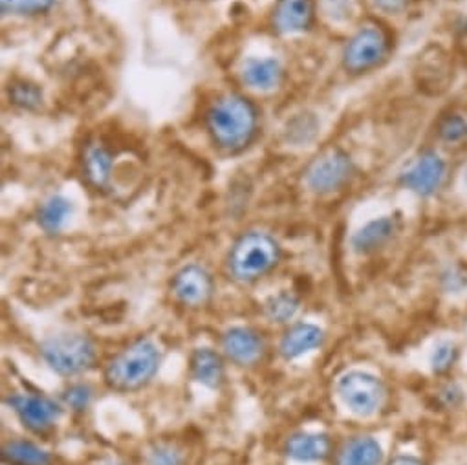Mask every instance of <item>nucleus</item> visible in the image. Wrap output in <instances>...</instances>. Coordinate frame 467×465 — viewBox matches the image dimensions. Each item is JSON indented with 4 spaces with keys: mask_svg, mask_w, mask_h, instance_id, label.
<instances>
[{
    "mask_svg": "<svg viewBox=\"0 0 467 465\" xmlns=\"http://www.w3.org/2000/svg\"><path fill=\"white\" fill-rule=\"evenodd\" d=\"M72 212V205L65 196H52L48 198L43 207L39 209V225L48 235H57L67 223Z\"/></svg>",
    "mask_w": 467,
    "mask_h": 465,
    "instance_id": "22",
    "label": "nucleus"
},
{
    "mask_svg": "<svg viewBox=\"0 0 467 465\" xmlns=\"http://www.w3.org/2000/svg\"><path fill=\"white\" fill-rule=\"evenodd\" d=\"M436 138L447 147L467 143V116L460 110H447L436 121Z\"/></svg>",
    "mask_w": 467,
    "mask_h": 465,
    "instance_id": "20",
    "label": "nucleus"
},
{
    "mask_svg": "<svg viewBox=\"0 0 467 465\" xmlns=\"http://www.w3.org/2000/svg\"><path fill=\"white\" fill-rule=\"evenodd\" d=\"M332 441L327 434L299 432L286 443V454L297 461H319L330 454Z\"/></svg>",
    "mask_w": 467,
    "mask_h": 465,
    "instance_id": "16",
    "label": "nucleus"
},
{
    "mask_svg": "<svg viewBox=\"0 0 467 465\" xmlns=\"http://www.w3.org/2000/svg\"><path fill=\"white\" fill-rule=\"evenodd\" d=\"M41 356L54 372L79 376L94 367L96 346L87 336L59 334L41 345Z\"/></svg>",
    "mask_w": 467,
    "mask_h": 465,
    "instance_id": "4",
    "label": "nucleus"
},
{
    "mask_svg": "<svg viewBox=\"0 0 467 465\" xmlns=\"http://www.w3.org/2000/svg\"><path fill=\"white\" fill-rule=\"evenodd\" d=\"M182 454L171 445H158L149 454V465H180Z\"/></svg>",
    "mask_w": 467,
    "mask_h": 465,
    "instance_id": "28",
    "label": "nucleus"
},
{
    "mask_svg": "<svg viewBox=\"0 0 467 465\" xmlns=\"http://www.w3.org/2000/svg\"><path fill=\"white\" fill-rule=\"evenodd\" d=\"M10 99L14 101V105L25 110H36L43 101V94L36 85L17 83L10 88Z\"/></svg>",
    "mask_w": 467,
    "mask_h": 465,
    "instance_id": "25",
    "label": "nucleus"
},
{
    "mask_svg": "<svg viewBox=\"0 0 467 465\" xmlns=\"http://www.w3.org/2000/svg\"><path fill=\"white\" fill-rule=\"evenodd\" d=\"M356 172V165L348 152L339 147L323 150L310 161L305 170V181L316 194H330L343 189Z\"/></svg>",
    "mask_w": 467,
    "mask_h": 465,
    "instance_id": "6",
    "label": "nucleus"
},
{
    "mask_svg": "<svg viewBox=\"0 0 467 465\" xmlns=\"http://www.w3.org/2000/svg\"><path fill=\"white\" fill-rule=\"evenodd\" d=\"M56 0H0V6L6 16H37L48 12Z\"/></svg>",
    "mask_w": 467,
    "mask_h": 465,
    "instance_id": "24",
    "label": "nucleus"
},
{
    "mask_svg": "<svg viewBox=\"0 0 467 465\" xmlns=\"http://www.w3.org/2000/svg\"><path fill=\"white\" fill-rule=\"evenodd\" d=\"M283 78L285 70L275 59H250L243 70L244 83L257 90H272L281 85Z\"/></svg>",
    "mask_w": 467,
    "mask_h": 465,
    "instance_id": "18",
    "label": "nucleus"
},
{
    "mask_svg": "<svg viewBox=\"0 0 467 465\" xmlns=\"http://www.w3.org/2000/svg\"><path fill=\"white\" fill-rule=\"evenodd\" d=\"M323 330L314 325H296L292 326L281 341V356L285 359H297L314 348L323 345Z\"/></svg>",
    "mask_w": 467,
    "mask_h": 465,
    "instance_id": "15",
    "label": "nucleus"
},
{
    "mask_svg": "<svg viewBox=\"0 0 467 465\" xmlns=\"http://www.w3.org/2000/svg\"><path fill=\"white\" fill-rule=\"evenodd\" d=\"M409 0H374V5L378 10L387 12V14H398L407 6Z\"/></svg>",
    "mask_w": 467,
    "mask_h": 465,
    "instance_id": "29",
    "label": "nucleus"
},
{
    "mask_svg": "<svg viewBox=\"0 0 467 465\" xmlns=\"http://www.w3.org/2000/svg\"><path fill=\"white\" fill-rule=\"evenodd\" d=\"M8 405L16 410L19 419L34 432H47L57 421L61 408L45 396L16 394L8 398Z\"/></svg>",
    "mask_w": 467,
    "mask_h": 465,
    "instance_id": "9",
    "label": "nucleus"
},
{
    "mask_svg": "<svg viewBox=\"0 0 467 465\" xmlns=\"http://www.w3.org/2000/svg\"><path fill=\"white\" fill-rule=\"evenodd\" d=\"M381 460V445L370 436H358L345 443L337 456V465H379Z\"/></svg>",
    "mask_w": 467,
    "mask_h": 465,
    "instance_id": "19",
    "label": "nucleus"
},
{
    "mask_svg": "<svg viewBox=\"0 0 467 465\" xmlns=\"http://www.w3.org/2000/svg\"><path fill=\"white\" fill-rule=\"evenodd\" d=\"M90 399H92V390H90V387H87V385H74V387H70V388L67 390V394H65L67 405H68L70 408L78 410V412L85 410V408L88 407Z\"/></svg>",
    "mask_w": 467,
    "mask_h": 465,
    "instance_id": "27",
    "label": "nucleus"
},
{
    "mask_svg": "<svg viewBox=\"0 0 467 465\" xmlns=\"http://www.w3.org/2000/svg\"><path fill=\"white\" fill-rule=\"evenodd\" d=\"M205 129L220 150L243 152L259 134V110L241 94H223L207 108Z\"/></svg>",
    "mask_w": 467,
    "mask_h": 465,
    "instance_id": "1",
    "label": "nucleus"
},
{
    "mask_svg": "<svg viewBox=\"0 0 467 465\" xmlns=\"http://www.w3.org/2000/svg\"><path fill=\"white\" fill-rule=\"evenodd\" d=\"M3 458L10 465H52V456L32 441L16 439L5 445Z\"/></svg>",
    "mask_w": 467,
    "mask_h": 465,
    "instance_id": "21",
    "label": "nucleus"
},
{
    "mask_svg": "<svg viewBox=\"0 0 467 465\" xmlns=\"http://www.w3.org/2000/svg\"><path fill=\"white\" fill-rule=\"evenodd\" d=\"M160 367V352L149 339H138L119 352L105 370V381L119 392H132L145 387Z\"/></svg>",
    "mask_w": 467,
    "mask_h": 465,
    "instance_id": "3",
    "label": "nucleus"
},
{
    "mask_svg": "<svg viewBox=\"0 0 467 465\" xmlns=\"http://www.w3.org/2000/svg\"><path fill=\"white\" fill-rule=\"evenodd\" d=\"M316 19L314 0H277L272 14V26L277 34L294 36L308 32Z\"/></svg>",
    "mask_w": 467,
    "mask_h": 465,
    "instance_id": "11",
    "label": "nucleus"
},
{
    "mask_svg": "<svg viewBox=\"0 0 467 465\" xmlns=\"http://www.w3.org/2000/svg\"><path fill=\"white\" fill-rule=\"evenodd\" d=\"M299 306H301V303L294 294L283 292L266 301L265 314L274 323H288L296 317V314L299 312Z\"/></svg>",
    "mask_w": 467,
    "mask_h": 465,
    "instance_id": "23",
    "label": "nucleus"
},
{
    "mask_svg": "<svg viewBox=\"0 0 467 465\" xmlns=\"http://www.w3.org/2000/svg\"><path fill=\"white\" fill-rule=\"evenodd\" d=\"M389 465H423V463L414 456H396Z\"/></svg>",
    "mask_w": 467,
    "mask_h": 465,
    "instance_id": "31",
    "label": "nucleus"
},
{
    "mask_svg": "<svg viewBox=\"0 0 467 465\" xmlns=\"http://www.w3.org/2000/svg\"><path fill=\"white\" fill-rule=\"evenodd\" d=\"M281 261V246L268 232L250 231L229 252V272L241 283H254Z\"/></svg>",
    "mask_w": 467,
    "mask_h": 465,
    "instance_id": "2",
    "label": "nucleus"
},
{
    "mask_svg": "<svg viewBox=\"0 0 467 465\" xmlns=\"http://www.w3.org/2000/svg\"><path fill=\"white\" fill-rule=\"evenodd\" d=\"M447 176V161L434 149L420 152L410 167L401 172L400 183L418 196H432L440 191Z\"/></svg>",
    "mask_w": 467,
    "mask_h": 465,
    "instance_id": "8",
    "label": "nucleus"
},
{
    "mask_svg": "<svg viewBox=\"0 0 467 465\" xmlns=\"http://www.w3.org/2000/svg\"><path fill=\"white\" fill-rule=\"evenodd\" d=\"M222 348L225 356L241 367L255 365L265 354V343L250 328H229L222 336Z\"/></svg>",
    "mask_w": 467,
    "mask_h": 465,
    "instance_id": "12",
    "label": "nucleus"
},
{
    "mask_svg": "<svg viewBox=\"0 0 467 465\" xmlns=\"http://www.w3.org/2000/svg\"><path fill=\"white\" fill-rule=\"evenodd\" d=\"M109 465H119V463H118V461H110Z\"/></svg>",
    "mask_w": 467,
    "mask_h": 465,
    "instance_id": "33",
    "label": "nucleus"
},
{
    "mask_svg": "<svg viewBox=\"0 0 467 465\" xmlns=\"http://www.w3.org/2000/svg\"><path fill=\"white\" fill-rule=\"evenodd\" d=\"M463 181H465V185H467V165H465V170H463Z\"/></svg>",
    "mask_w": 467,
    "mask_h": 465,
    "instance_id": "32",
    "label": "nucleus"
},
{
    "mask_svg": "<svg viewBox=\"0 0 467 465\" xmlns=\"http://www.w3.org/2000/svg\"><path fill=\"white\" fill-rule=\"evenodd\" d=\"M398 232V220L394 216H381L363 225L352 237V248L359 255H370L387 246Z\"/></svg>",
    "mask_w": 467,
    "mask_h": 465,
    "instance_id": "13",
    "label": "nucleus"
},
{
    "mask_svg": "<svg viewBox=\"0 0 467 465\" xmlns=\"http://www.w3.org/2000/svg\"><path fill=\"white\" fill-rule=\"evenodd\" d=\"M389 54V32L378 23H367L345 45L343 67L348 74H365L385 63Z\"/></svg>",
    "mask_w": 467,
    "mask_h": 465,
    "instance_id": "5",
    "label": "nucleus"
},
{
    "mask_svg": "<svg viewBox=\"0 0 467 465\" xmlns=\"http://www.w3.org/2000/svg\"><path fill=\"white\" fill-rule=\"evenodd\" d=\"M174 297L189 308L203 306L213 295V279L211 275L196 264L183 266L172 279Z\"/></svg>",
    "mask_w": 467,
    "mask_h": 465,
    "instance_id": "10",
    "label": "nucleus"
},
{
    "mask_svg": "<svg viewBox=\"0 0 467 465\" xmlns=\"http://www.w3.org/2000/svg\"><path fill=\"white\" fill-rule=\"evenodd\" d=\"M456 356H458V352H456V346H454L452 343H441V345H438V346L434 348V352H432V357H431L432 370H434L436 374L447 372V370L454 365Z\"/></svg>",
    "mask_w": 467,
    "mask_h": 465,
    "instance_id": "26",
    "label": "nucleus"
},
{
    "mask_svg": "<svg viewBox=\"0 0 467 465\" xmlns=\"http://www.w3.org/2000/svg\"><path fill=\"white\" fill-rule=\"evenodd\" d=\"M441 398L445 399L447 405H456L460 399H462V392L456 385H447L443 390H441Z\"/></svg>",
    "mask_w": 467,
    "mask_h": 465,
    "instance_id": "30",
    "label": "nucleus"
},
{
    "mask_svg": "<svg viewBox=\"0 0 467 465\" xmlns=\"http://www.w3.org/2000/svg\"><path fill=\"white\" fill-rule=\"evenodd\" d=\"M114 156L101 141H90L83 149V174L96 189H107L112 178Z\"/></svg>",
    "mask_w": 467,
    "mask_h": 465,
    "instance_id": "14",
    "label": "nucleus"
},
{
    "mask_svg": "<svg viewBox=\"0 0 467 465\" xmlns=\"http://www.w3.org/2000/svg\"><path fill=\"white\" fill-rule=\"evenodd\" d=\"M337 394L356 416H372L385 399L383 383L365 372H348L337 383Z\"/></svg>",
    "mask_w": 467,
    "mask_h": 465,
    "instance_id": "7",
    "label": "nucleus"
},
{
    "mask_svg": "<svg viewBox=\"0 0 467 465\" xmlns=\"http://www.w3.org/2000/svg\"><path fill=\"white\" fill-rule=\"evenodd\" d=\"M191 376L207 388H218L223 381L222 357L211 348H198L191 356Z\"/></svg>",
    "mask_w": 467,
    "mask_h": 465,
    "instance_id": "17",
    "label": "nucleus"
}]
</instances>
